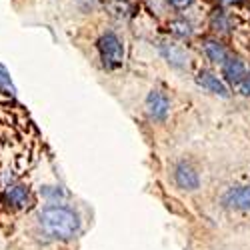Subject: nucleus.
Wrapping results in <instances>:
<instances>
[{
	"label": "nucleus",
	"instance_id": "9b49d317",
	"mask_svg": "<svg viewBox=\"0 0 250 250\" xmlns=\"http://www.w3.org/2000/svg\"><path fill=\"white\" fill-rule=\"evenodd\" d=\"M210 26L216 30V32H220V34H224V32H230V28H232V20H230V16L226 14V10H214L212 12V16H210Z\"/></svg>",
	"mask_w": 250,
	"mask_h": 250
},
{
	"label": "nucleus",
	"instance_id": "7ed1b4c3",
	"mask_svg": "<svg viewBox=\"0 0 250 250\" xmlns=\"http://www.w3.org/2000/svg\"><path fill=\"white\" fill-rule=\"evenodd\" d=\"M168 110H170V100L162 90H150L148 96H146V112L152 120H166L168 116Z\"/></svg>",
	"mask_w": 250,
	"mask_h": 250
},
{
	"label": "nucleus",
	"instance_id": "f03ea898",
	"mask_svg": "<svg viewBox=\"0 0 250 250\" xmlns=\"http://www.w3.org/2000/svg\"><path fill=\"white\" fill-rule=\"evenodd\" d=\"M96 48H98V54H100V60L104 68L108 70H114V68H120L122 62H124V44L122 40L118 38L116 32H104L100 34V38L96 40Z\"/></svg>",
	"mask_w": 250,
	"mask_h": 250
},
{
	"label": "nucleus",
	"instance_id": "6e6552de",
	"mask_svg": "<svg viewBox=\"0 0 250 250\" xmlns=\"http://www.w3.org/2000/svg\"><path fill=\"white\" fill-rule=\"evenodd\" d=\"M174 180H176V184L180 186V188H184V190H194V188H198V184H200L198 172L192 168L190 164H186V162H180L174 168Z\"/></svg>",
	"mask_w": 250,
	"mask_h": 250
},
{
	"label": "nucleus",
	"instance_id": "2eb2a0df",
	"mask_svg": "<svg viewBox=\"0 0 250 250\" xmlns=\"http://www.w3.org/2000/svg\"><path fill=\"white\" fill-rule=\"evenodd\" d=\"M236 86H238V90H240L242 94H250V72H248V74L238 82Z\"/></svg>",
	"mask_w": 250,
	"mask_h": 250
},
{
	"label": "nucleus",
	"instance_id": "4468645a",
	"mask_svg": "<svg viewBox=\"0 0 250 250\" xmlns=\"http://www.w3.org/2000/svg\"><path fill=\"white\" fill-rule=\"evenodd\" d=\"M166 4L174 10H186L194 4V0H166Z\"/></svg>",
	"mask_w": 250,
	"mask_h": 250
},
{
	"label": "nucleus",
	"instance_id": "f8f14e48",
	"mask_svg": "<svg viewBox=\"0 0 250 250\" xmlns=\"http://www.w3.org/2000/svg\"><path fill=\"white\" fill-rule=\"evenodd\" d=\"M168 28H170V34H172V36H176V38H180V40H184V38H190V36L194 34L192 24L188 22V20H184V18L170 20Z\"/></svg>",
	"mask_w": 250,
	"mask_h": 250
},
{
	"label": "nucleus",
	"instance_id": "9d476101",
	"mask_svg": "<svg viewBox=\"0 0 250 250\" xmlns=\"http://www.w3.org/2000/svg\"><path fill=\"white\" fill-rule=\"evenodd\" d=\"M6 200H8L12 206H16V208H22V206L28 204L30 196H28V190L24 188V186L16 184V186H10V188L6 190Z\"/></svg>",
	"mask_w": 250,
	"mask_h": 250
},
{
	"label": "nucleus",
	"instance_id": "ddd939ff",
	"mask_svg": "<svg viewBox=\"0 0 250 250\" xmlns=\"http://www.w3.org/2000/svg\"><path fill=\"white\" fill-rule=\"evenodd\" d=\"M0 90H2L4 94H10V96L16 94V88H14V84H12L10 72L6 70L4 64H0Z\"/></svg>",
	"mask_w": 250,
	"mask_h": 250
},
{
	"label": "nucleus",
	"instance_id": "39448f33",
	"mask_svg": "<svg viewBox=\"0 0 250 250\" xmlns=\"http://www.w3.org/2000/svg\"><path fill=\"white\" fill-rule=\"evenodd\" d=\"M196 84L198 86H202L204 90H208V92H212V94H216V96H222V98H226L228 94V86L224 84V80L222 78H218L214 72H210V70H200L198 74H196Z\"/></svg>",
	"mask_w": 250,
	"mask_h": 250
},
{
	"label": "nucleus",
	"instance_id": "0eeeda50",
	"mask_svg": "<svg viewBox=\"0 0 250 250\" xmlns=\"http://www.w3.org/2000/svg\"><path fill=\"white\" fill-rule=\"evenodd\" d=\"M222 202L228 208H236V210H250V186H236V188H230Z\"/></svg>",
	"mask_w": 250,
	"mask_h": 250
},
{
	"label": "nucleus",
	"instance_id": "423d86ee",
	"mask_svg": "<svg viewBox=\"0 0 250 250\" xmlns=\"http://www.w3.org/2000/svg\"><path fill=\"white\" fill-rule=\"evenodd\" d=\"M248 74V68L244 64V60L238 58V56H228L224 62H222V76L232 82V84H238V82Z\"/></svg>",
	"mask_w": 250,
	"mask_h": 250
},
{
	"label": "nucleus",
	"instance_id": "dca6fc26",
	"mask_svg": "<svg viewBox=\"0 0 250 250\" xmlns=\"http://www.w3.org/2000/svg\"><path fill=\"white\" fill-rule=\"evenodd\" d=\"M220 4H224V6H234V4H238V2H242V0H218Z\"/></svg>",
	"mask_w": 250,
	"mask_h": 250
},
{
	"label": "nucleus",
	"instance_id": "f257e3e1",
	"mask_svg": "<svg viewBox=\"0 0 250 250\" xmlns=\"http://www.w3.org/2000/svg\"><path fill=\"white\" fill-rule=\"evenodd\" d=\"M40 226L46 234H50L52 238H60V240H68L72 238L78 228H80V220L78 214L68 206H46L42 212H40Z\"/></svg>",
	"mask_w": 250,
	"mask_h": 250
},
{
	"label": "nucleus",
	"instance_id": "20e7f679",
	"mask_svg": "<svg viewBox=\"0 0 250 250\" xmlns=\"http://www.w3.org/2000/svg\"><path fill=\"white\" fill-rule=\"evenodd\" d=\"M160 54L164 56V60L168 62L170 66L174 68H186L188 66V52H186L180 44H174V42H160Z\"/></svg>",
	"mask_w": 250,
	"mask_h": 250
},
{
	"label": "nucleus",
	"instance_id": "1a4fd4ad",
	"mask_svg": "<svg viewBox=\"0 0 250 250\" xmlns=\"http://www.w3.org/2000/svg\"><path fill=\"white\" fill-rule=\"evenodd\" d=\"M202 50H204V56L208 60L214 62V64H220V66H222V62L228 58V50L218 38H206L202 42Z\"/></svg>",
	"mask_w": 250,
	"mask_h": 250
}]
</instances>
